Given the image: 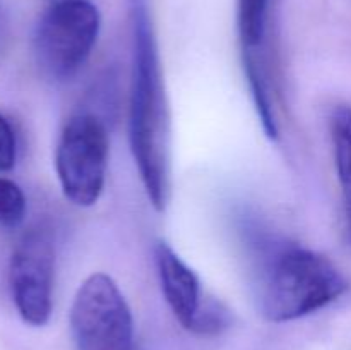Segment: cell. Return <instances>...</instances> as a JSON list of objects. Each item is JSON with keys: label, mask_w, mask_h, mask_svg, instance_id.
Instances as JSON below:
<instances>
[{"label": "cell", "mask_w": 351, "mask_h": 350, "mask_svg": "<svg viewBox=\"0 0 351 350\" xmlns=\"http://www.w3.org/2000/svg\"><path fill=\"white\" fill-rule=\"evenodd\" d=\"M129 141L151 205L165 211L170 198V115L156 36L143 0H134Z\"/></svg>", "instance_id": "cell-1"}, {"label": "cell", "mask_w": 351, "mask_h": 350, "mask_svg": "<svg viewBox=\"0 0 351 350\" xmlns=\"http://www.w3.org/2000/svg\"><path fill=\"white\" fill-rule=\"evenodd\" d=\"M348 290L329 257L298 246L273 250L261 273L259 309L267 321L287 323L321 311Z\"/></svg>", "instance_id": "cell-2"}, {"label": "cell", "mask_w": 351, "mask_h": 350, "mask_svg": "<svg viewBox=\"0 0 351 350\" xmlns=\"http://www.w3.org/2000/svg\"><path fill=\"white\" fill-rule=\"evenodd\" d=\"M99 33V12L88 0H62L41 16L34 31V57L45 75L72 78L91 55Z\"/></svg>", "instance_id": "cell-3"}, {"label": "cell", "mask_w": 351, "mask_h": 350, "mask_svg": "<svg viewBox=\"0 0 351 350\" xmlns=\"http://www.w3.org/2000/svg\"><path fill=\"white\" fill-rule=\"evenodd\" d=\"M108 134L98 117L77 113L65 124L55 150V170L65 198L75 206L96 205L105 187Z\"/></svg>", "instance_id": "cell-4"}, {"label": "cell", "mask_w": 351, "mask_h": 350, "mask_svg": "<svg viewBox=\"0 0 351 350\" xmlns=\"http://www.w3.org/2000/svg\"><path fill=\"white\" fill-rule=\"evenodd\" d=\"M71 331L77 350H136L132 314L112 277L93 273L82 281L71 307Z\"/></svg>", "instance_id": "cell-5"}, {"label": "cell", "mask_w": 351, "mask_h": 350, "mask_svg": "<svg viewBox=\"0 0 351 350\" xmlns=\"http://www.w3.org/2000/svg\"><path fill=\"white\" fill-rule=\"evenodd\" d=\"M55 246L45 229H31L10 256L9 283L12 301L24 323L45 326L53 305Z\"/></svg>", "instance_id": "cell-6"}, {"label": "cell", "mask_w": 351, "mask_h": 350, "mask_svg": "<svg viewBox=\"0 0 351 350\" xmlns=\"http://www.w3.org/2000/svg\"><path fill=\"white\" fill-rule=\"evenodd\" d=\"M154 261L163 295L171 312L184 328L192 331V326L204 304L197 275L163 240L154 244Z\"/></svg>", "instance_id": "cell-7"}, {"label": "cell", "mask_w": 351, "mask_h": 350, "mask_svg": "<svg viewBox=\"0 0 351 350\" xmlns=\"http://www.w3.org/2000/svg\"><path fill=\"white\" fill-rule=\"evenodd\" d=\"M331 139L345 209L346 239L351 244V106L338 105L331 115Z\"/></svg>", "instance_id": "cell-8"}, {"label": "cell", "mask_w": 351, "mask_h": 350, "mask_svg": "<svg viewBox=\"0 0 351 350\" xmlns=\"http://www.w3.org/2000/svg\"><path fill=\"white\" fill-rule=\"evenodd\" d=\"M269 0H239L237 23L243 54H254L266 34V16Z\"/></svg>", "instance_id": "cell-9"}, {"label": "cell", "mask_w": 351, "mask_h": 350, "mask_svg": "<svg viewBox=\"0 0 351 350\" xmlns=\"http://www.w3.org/2000/svg\"><path fill=\"white\" fill-rule=\"evenodd\" d=\"M26 215V198L14 180L0 177V226L14 229Z\"/></svg>", "instance_id": "cell-10"}, {"label": "cell", "mask_w": 351, "mask_h": 350, "mask_svg": "<svg viewBox=\"0 0 351 350\" xmlns=\"http://www.w3.org/2000/svg\"><path fill=\"white\" fill-rule=\"evenodd\" d=\"M17 139L9 120L0 113V172H9L16 167Z\"/></svg>", "instance_id": "cell-11"}, {"label": "cell", "mask_w": 351, "mask_h": 350, "mask_svg": "<svg viewBox=\"0 0 351 350\" xmlns=\"http://www.w3.org/2000/svg\"><path fill=\"white\" fill-rule=\"evenodd\" d=\"M0 47H2V19H0Z\"/></svg>", "instance_id": "cell-12"}]
</instances>
